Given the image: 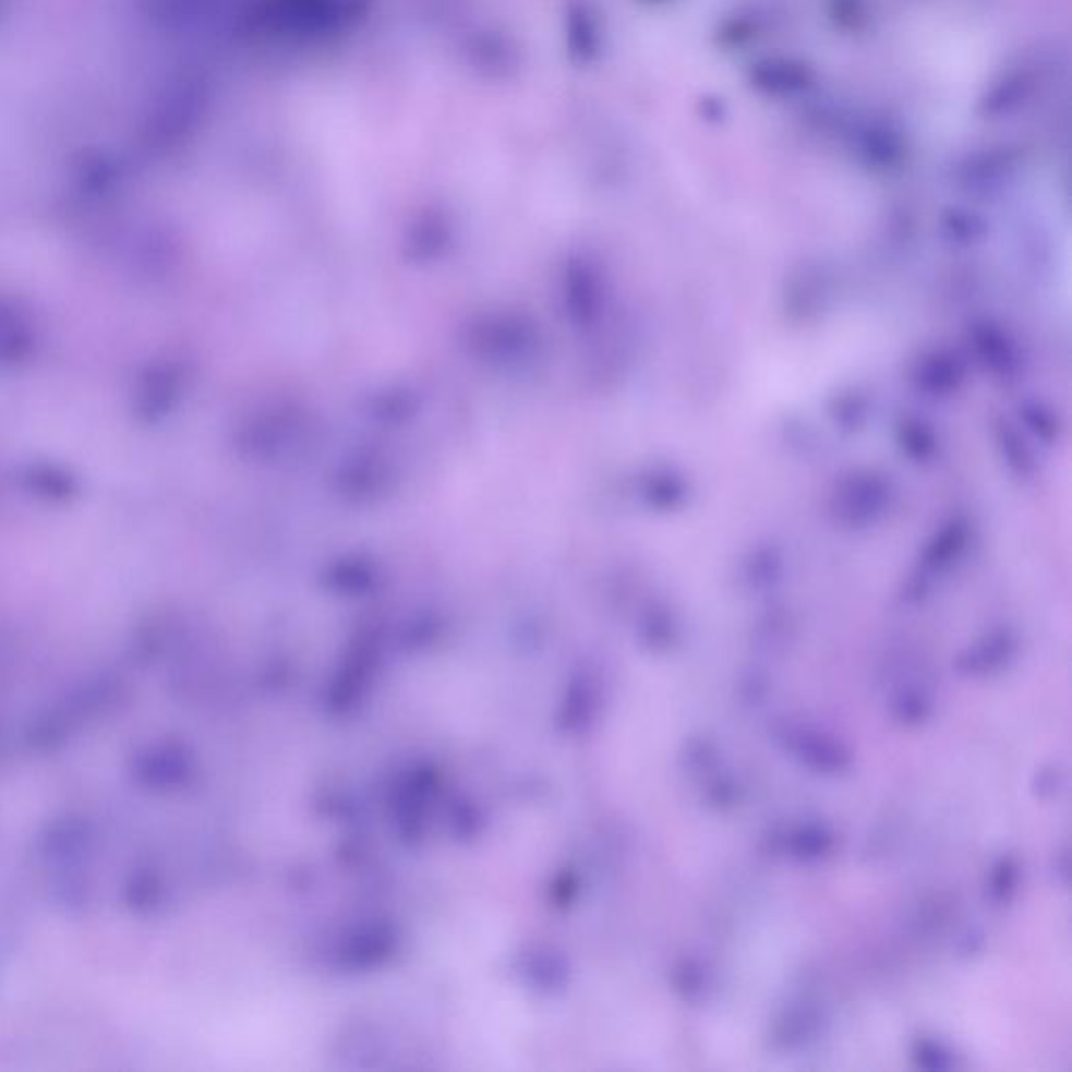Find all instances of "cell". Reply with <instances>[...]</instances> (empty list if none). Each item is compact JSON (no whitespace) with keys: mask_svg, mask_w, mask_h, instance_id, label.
<instances>
[{"mask_svg":"<svg viewBox=\"0 0 1072 1072\" xmlns=\"http://www.w3.org/2000/svg\"><path fill=\"white\" fill-rule=\"evenodd\" d=\"M775 739L784 746L785 752L817 773L836 775L851 767V752L832 735L785 723L775 732Z\"/></svg>","mask_w":1072,"mask_h":1072,"instance_id":"obj_1","label":"cell"},{"mask_svg":"<svg viewBox=\"0 0 1072 1072\" xmlns=\"http://www.w3.org/2000/svg\"><path fill=\"white\" fill-rule=\"evenodd\" d=\"M787 853L798 862H819L834 846V834L819 823L798 826L784 834L782 840Z\"/></svg>","mask_w":1072,"mask_h":1072,"instance_id":"obj_2","label":"cell"},{"mask_svg":"<svg viewBox=\"0 0 1072 1072\" xmlns=\"http://www.w3.org/2000/svg\"><path fill=\"white\" fill-rule=\"evenodd\" d=\"M819 1026V1016L811 1010H794L785 1014L784 1021L778 1026V1037L785 1047L803 1046L811 1039Z\"/></svg>","mask_w":1072,"mask_h":1072,"instance_id":"obj_3","label":"cell"},{"mask_svg":"<svg viewBox=\"0 0 1072 1072\" xmlns=\"http://www.w3.org/2000/svg\"><path fill=\"white\" fill-rule=\"evenodd\" d=\"M932 712V700L926 691L919 689H905L894 702V714L901 723L916 725L930 716Z\"/></svg>","mask_w":1072,"mask_h":1072,"instance_id":"obj_4","label":"cell"},{"mask_svg":"<svg viewBox=\"0 0 1072 1072\" xmlns=\"http://www.w3.org/2000/svg\"><path fill=\"white\" fill-rule=\"evenodd\" d=\"M1019 864L1014 859H1001L999 864L995 865L993 871H991V880H989V896L995 903H1008L1014 892H1016V887H1019Z\"/></svg>","mask_w":1072,"mask_h":1072,"instance_id":"obj_5","label":"cell"},{"mask_svg":"<svg viewBox=\"0 0 1072 1072\" xmlns=\"http://www.w3.org/2000/svg\"><path fill=\"white\" fill-rule=\"evenodd\" d=\"M677 985H679L680 993L685 995L687 999L696 1001V999H702L707 993L708 987H710V974L698 962H683L679 966Z\"/></svg>","mask_w":1072,"mask_h":1072,"instance_id":"obj_6","label":"cell"},{"mask_svg":"<svg viewBox=\"0 0 1072 1072\" xmlns=\"http://www.w3.org/2000/svg\"><path fill=\"white\" fill-rule=\"evenodd\" d=\"M914 1058L922 1069H928V1071H947L953 1067L951 1053L944 1049V1046L937 1044V1041H930V1039H917L916 1046H914Z\"/></svg>","mask_w":1072,"mask_h":1072,"instance_id":"obj_7","label":"cell"},{"mask_svg":"<svg viewBox=\"0 0 1072 1072\" xmlns=\"http://www.w3.org/2000/svg\"><path fill=\"white\" fill-rule=\"evenodd\" d=\"M1064 784V773L1051 764V767H1046L1041 769L1037 775H1035V792L1041 796V798H1049V796H1056L1058 790Z\"/></svg>","mask_w":1072,"mask_h":1072,"instance_id":"obj_8","label":"cell"}]
</instances>
